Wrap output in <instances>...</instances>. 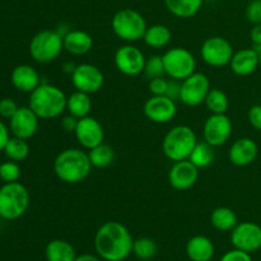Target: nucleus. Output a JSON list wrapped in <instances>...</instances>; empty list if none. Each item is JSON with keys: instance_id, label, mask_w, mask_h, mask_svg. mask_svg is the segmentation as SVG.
<instances>
[{"instance_id": "obj_37", "label": "nucleus", "mask_w": 261, "mask_h": 261, "mask_svg": "<svg viewBox=\"0 0 261 261\" xmlns=\"http://www.w3.org/2000/svg\"><path fill=\"white\" fill-rule=\"evenodd\" d=\"M168 88V81L165 76L150 79L149 81V92L152 96H166Z\"/></svg>"}, {"instance_id": "obj_39", "label": "nucleus", "mask_w": 261, "mask_h": 261, "mask_svg": "<svg viewBox=\"0 0 261 261\" xmlns=\"http://www.w3.org/2000/svg\"><path fill=\"white\" fill-rule=\"evenodd\" d=\"M219 261H252V257L251 254H249V252L233 249L227 251Z\"/></svg>"}, {"instance_id": "obj_2", "label": "nucleus", "mask_w": 261, "mask_h": 261, "mask_svg": "<svg viewBox=\"0 0 261 261\" xmlns=\"http://www.w3.org/2000/svg\"><path fill=\"white\" fill-rule=\"evenodd\" d=\"M88 152L79 148H68L56 155L54 161V172L56 177L65 184H79L86 180L92 171Z\"/></svg>"}, {"instance_id": "obj_16", "label": "nucleus", "mask_w": 261, "mask_h": 261, "mask_svg": "<svg viewBox=\"0 0 261 261\" xmlns=\"http://www.w3.org/2000/svg\"><path fill=\"white\" fill-rule=\"evenodd\" d=\"M40 117L28 107H19L9 120V130L13 137L28 140L37 133Z\"/></svg>"}, {"instance_id": "obj_45", "label": "nucleus", "mask_w": 261, "mask_h": 261, "mask_svg": "<svg viewBox=\"0 0 261 261\" xmlns=\"http://www.w3.org/2000/svg\"><path fill=\"white\" fill-rule=\"evenodd\" d=\"M75 261H103L98 255H92V254H83L78 255Z\"/></svg>"}, {"instance_id": "obj_44", "label": "nucleus", "mask_w": 261, "mask_h": 261, "mask_svg": "<svg viewBox=\"0 0 261 261\" xmlns=\"http://www.w3.org/2000/svg\"><path fill=\"white\" fill-rule=\"evenodd\" d=\"M10 139V130L4 122L0 120V152L4 150L5 145H7L8 140Z\"/></svg>"}, {"instance_id": "obj_38", "label": "nucleus", "mask_w": 261, "mask_h": 261, "mask_svg": "<svg viewBox=\"0 0 261 261\" xmlns=\"http://www.w3.org/2000/svg\"><path fill=\"white\" fill-rule=\"evenodd\" d=\"M18 109H19V106L15 103L14 99L12 98L0 99V116H2L3 119L10 120V117L17 112Z\"/></svg>"}, {"instance_id": "obj_41", "label": "nucleus", "mask_w": 261, "mask_h": 261, "mask_svg": "<svg viewBox=\"0 0 261 261\" xmlns=\"http://www.w3.org/2000/svg\"><path fill=\"white\" fill-rule=\"evenodd\" d=\"M180 92H181V83L180 81H175V79H171L168 81V88L166 96L168 98L173 99V101H180Z\"/></svg>"}, {"instance_id": "obj_32", "label": "nucleus", "mask_w": 261, "mask_h": 261, "mask_svg": "<svg viewBox=\"0 0 261 261\" xmlns=\"http://www.w3.org/2000/svg\"><path fill=\"white\" fill-rule=\"evenodd\" d=\"M204 105L211 114H227L229 107L228 96L221 89L211 88Z\"/></svg>"}, {"instance_id": "obj_9", "label": "nucleus", "mask_w": 261, "mask_h": 261, "mask_svg": "<svg viewBox=\"0 0 261 261\" xmlns=\"http://www.w3.org/2000/svg\"><path fill=\"white\" fill-rule=\"evenodd\" d=\"M233 54V46L222 36H212L206 38L200 47V55L204 63L214 68L229 65Z\"/></svg>"}, {"instance_id": "obj_31", "label": "nucleus", "mask_w": 261, "mask_h": 261, "mask_svg": "<svg viewBox=\"0 0 261 261\" xmlns=\"http://www.w3.org/2000/svg\"><path fill=\"white\" fill-rule=\"evenodd\" d=\"M4 153L8 160L19 163L30 155V145H28L27 140L17 137H10L4 148Z\"/></svg>"}, {"instance_id": "obj_23", "label": "nucleus", "mask_w": 261, "mask_h": 261, "mask_svg": "<svg viewBox=\"0 0 261 261\" xmlns=\"http://www.w3.org/2000/svg\"><path fill=\"white\" fill-rule=\"evenodd\" d=\"M216 254V246L209 237L198 234L186 244V255L191 261H211Z\"/></svg>"}, {"instance_id": "obj_28", "label": "nucleus", "mask_w": 261, "mask_h": 261, "mask_svg": "<svg viewBox=\"0 0 261 261\" xmlns=\"http://www.w3.org/2000/svg\"><path fill=\"white\" fill-rule=\"evenodd\" d=\"M172 38L170 28L165 24H153L147 28L144 33L145 45L152 48H163L170 43Z\"/></svg>"}, {"instance_id": "obj_42", "label": "nucleus", "mask_w": 261, "mask_h": 261, "mask_svg": "<svg viewBox=\"0 0 261 261\" xmlns=\"http://www.w3.org/2000/svg\"><path fill=\"white\" fill-rule=\"evenodd\" d=\"M250 38H251L254 46L252 47L257 51V53H261V23L260 24H254V27L250 31Z\"/></svg>"}, {"instance_id": "obj_43", "label": "nucleus", "mask_w": 261, "mask_h": 261, "mask_svg": "<svg viewBox=\"0 0 261 261\" xmlns=\"http://www.w3.org/2000/svg\"><path fill=\"white\" fill-rule=\"evenodd\" d=\"M78 120L79 119H76V117L68 115L61 120V126L66 133H74L76 129V125H78Z\"/></svg>"}, {"instance_id": "obj_35", "label": "nucleus", "mask_w": 261, "mask_h": 261, "mask_svg": "<svg viewBox=\"0 0 261 261\" xmlns=\"http://www.w3.org/2000/svg\"><path fill=\"white\" fill-rule=\"evenodd\" d=\"M20 177V167L18 162L14 161H7L0 163V178L3 182H17Z\"/></svg>"}, {"instance_id": "obj_12", "label": "nucleus", "mask_w": 261, "mask_h": 261, "mask_svg": "<svg viewBox=\"0 0 261 261\" xmlns=\"http://www.w3.org/2000/svg\"><path fill=\"white\" fill-rule=\"evenodd\" d=\"M145 60L143 51L132 43L120 46L115 53V65L121 74L126 76H137L144 71Z\"/></svg>"}, {"instance_id": "obj_25", "label": "nucleus", "mask_w": 261, "mask_h": 261, "mask_svg": "<svg viewBox=\"0 0 261 261\" xmlns=\"http://www.w3.org/2000/svg\"><path fill=\"white\" fill-rule=\"evenodd\" d=\"M92 110V99L91 94L84 93V92L75 91L68 96L66 101V111L69 115L76 117V119H83L89 116Z\"/></svg>"}, {"instance_id": "obj_21", "label": "nucleus", "mask_w": 261, "mask_h": 261, "mask_svg": "<svg viewBox=\"0 0 261 261\" xmlns=\"http://www.w3.org/2000/svg\"><path fill=\"white\" fill-rule=\"evenodd\" d=\"M10 82L17 91L22 93H32L41 84V78L38 71L32 65L22 64L13 69Z\"/></svg>"}, {"instance_id": "obj_4", "label": "nucleus", "mask_w": 261, "mask_h": 261, "mask_svg": "<svg viewBox=\"0 0 261 261\" xmlns=\"http://www.w3.org/2000/svg\"><path fill=\"white\" fill-rule=\"evenodd\" d=\"M198 144L195 132L188 125H176L167 132L162 140L163 154L172 162L189 160Z\"/></svg>"}, {"instance_id": "obj_19", "label": "nucleus", "mask_w": 261, "mask_h": 261, "mask_svg": "<svg viewBox=\"0 0 261 261\" xmlns=\"http://www.w3.org/2000/svg\"><path fill=\"white\" fill-rule=\"evenodd\" d=\"M257 154H259V147L256 142L251 138L244 137L232 143L228 150V160L237 167H245L251 165L256 160Z\"/></svg>"}, {"instance_id": "obj_17", "label": "nucleus", "mask_w": 261, "mask_h": 261, "mask_svg": "<svg viewBox=\"0 0 261 261\" xmlns=\"http://www.w3.org/2000/svg\"><path fill=\"white\" fill-rule=\"evenodd\" d=\"M75 139L84 149H92L102 144L105 140V130L101 122L92 116L78 120V125L74 132Z\"/></svg>"}, {"instance_id": "obj_7", "label": "nucleus", "mask_w": 261, "mask_h": 261, "mask_svg": "<svg viewBox=\"0 0 261 261\" xmlns=\"http://www.w3.org/2000/svg\"><path fill=\"white\" fill-rule=\"evenodd\" d=\"M111 27L120 40L133 43L144 37L148 25L144 17L138 10L125 8L115 13L111 20Z\"/></svg>"}, {"instance_id": "obj_5", "label": "nucleus", "mask_w": 261, "mask_h": 261, "mask_svg": "<svg viewBox=\"0 0 261 261\" xmlns=\"http://www.w3.org/2000/svg\"><path fill=\"white\" fill-rule=\"evenodd\" d=\"M30 206V193L20 182H8L0 188V218L15 221L24 216Z\"/></svg>"}, {"instance_id": "obj_26", "label": "nucleus", "mask_w": 261, "mask_h": 261, "mask_svg": "<svg viewBox=\"0 0 261 261\" xmlns=\"http://www.w3.org/2000/svg\"><path fill=\"white\" fill-rule=\"evenodd\" d=\"M211 223L221 232H231L239 224V218L233 209L228 206H218L211 214Z\"/></svg>"}, {"instance_id": "obj_13", "label": "nucleus", "mask_w": 261, "mask_h": 261, "mask_svg": "<svg viewBox=\"0 0 261 261\" xmlns=\"http://www.w3.org/2000/svg\"><path fill=\"white\" fill-rule=\"evenodd\" d=\"M231 242L233 249L252 252L261 249V226L255 222H241L231 231Z\"/></svg>"}, {"instance_id": "obj_33", "label": "nucleus", "mask_w": 261, "mask_h": 261, "mask_svg": "<svg viewBox=\"0 0 261 261\" xmlns=\"http://www.w3.org/2000/svg\"><path fill=\"white\" fill-rule=\"evenodd\" d=\"M158 251V246L154 240L149 237H139L134 240L133 245V254L140 260H150L155 256Z\"/></svg>"}, {"instance_id": "obj_6", "label": "nucleus", "mask_w": 261, "mask_h": 261, "mask_svg": "<svg viewBox=\"0 0 261 261\" xmlns=\"http://www.w3.org/2000/svg\"><path fill=\"white\" fill-rule=\"evenodd\" d=\"M64 50V36L58 30H43L36 33L30 41L31 58L40 64L56 60Z\"/></svg>"}, {"instance_id": "obj_27", "label": "nucleus", "mask_w": 261, "mask_h": 261, "mask_svg": "<svg viewBox=\"0 0 261 261\" xmlns=\"http://www.w3.org/2000/svg\"><path fill=\"white\" fill-rule=\"evenodd\" d=\"M166 8L177 18H191L203 7V0H165Z\"/></svg>"}, {"instance_id": "obj_29", "label": "nucleus", "mask_w": 261, "mask_h": 261, "mask_svg": "<svg viewBox=\"0 0 261 261\" xmlns=\"http://www.w3.org/2000/svg\"><path fill=\"white\" fill-rule=\"evenodd\" d=\"M214 157H216V152H214V147L204 140V142H198L195 145L194 150L191 152L189 161L193 163L194 166L200 170V168H206L213 163Z\"/></svg>"}, {"instance_id": "obj_34", "label": "nucleus", "mask_w": 261, "mask_h": 261, "mask_svg": "<svg viewBox=\"0 0 261 261\" xmlns=\"http://www.w3.org/2000/svg\"><path fill=\"white\" fill-rule=\"evenodd\" d=\"M148 79H154L160 78V76L166 75L165 73V65H163V59L162 55H152L145 60L144 71Z\"/></svg>"}, {"instance_id": "obj_30", "label": "nucleus", "mask_w": 261, "mask_h": 261, "mask_svg": "<svg viewBox=\"0 0 261 261\" xmlns=\"http://www.w3.org/2000/svg\"><path fill=\"white\" fill-rule=\"evenodd\" d=\"M88 157L93 167L105 168L109 167L115 161V152L109 144L102 143L88 150Z\"/></svg>"}, {"instance_id": "obj_40", "label": "nucleus", "mask_w": 261, "mask_h": 261, "mask_svg": "<svg viewBox=\"0 0 261 261\" xmlns=\"http://www.w3.org/2000/svg\"><path fill=\"white\" fill-rule=\"evenodd\" d=\"M247 119L254 129L261 132V105H254L250 107L247 112Z\"/></svg>"}, {"instance_id": "obj_36", "label": "nucleus", "mask_w": 261, "mask_h": 261, "mask_svg": "<svg viewBox=\"0 0 261 261\" xmlns=\"http://www.w3.org/2000/svg\"><path fill=\"white\" fill-rule=\"evenodd\" d=\"M246 18L252 24L261 23V0H252L246 8Z\"/></svg>"}, {"instance_id": "obj_15", "label": "nucleus", "mask_w": 261, "mask_h": 261, "mask_svg": "<svg viewBox=\"0 0 261 261\" xmlns=\"http://www.w3.org/2000/svg\"><path fill=\"white\" fill-rule=\"evenodd\" d=\"M144 115L154 124H167L177 114V106L173 99L167 96H152L145 101Z\"/></svg>"}, {"instance_id": "obj_11", "label": "nucleus", "mask_w": 261, "mask_h": 261, "mask_svg": "<svg viewBox=\"0 0 261 261\" xmlns=\"http://www.w3.org/2000/svg\"><path fill=\"white\" fill-rule=\"evenodd\" d=\"M71 84L75 91L93 94L101 91L105 84V75L101 69L93 64H79L71 73Z\"/></svg>"}, {"instance_id": "obj_18", "label": "nucleus", "mask_w": 261, "mask_h": 261, "mask_svg": "<svg viewBox=\"0 0 261 261\" xmlns=\"http://www.w3.org/2000/svg\"><path fill=\"white\" fill-rule=\"evenodd\" d=\"M199 178V168L189 160L173 162L168 172V182L175 190L185 191L193 188Z\"/></svg>"}, {"instance_id": "obj_46", "label": "nucleus", "mask_w": 261, "mask_h": 261, "mask_svg": "<svg viewBox=\"0 0 261 261\" xmlns=\"http://www.w3.org/2000/svg\"><path fill=\"white\" fill-rule=\"evenodd\" d=\"M259 55H260V68H261V53L259 54Z\"/></svg>"}, {"instance_id": "obj_14", "label": "nucleus", "mask_w": 261, "mask_h": 261, "mask_svg": "<svg viewBox=\"0 0 261 261\" xmlns=\"http://www.w3.org/2000/svg\"><path fill=\"white\" fill-rule=\"evenodd\" d=\"M232 129V121L227 114H211V116L204 122V140L214 148L221 147L229 140Z\"/></svg>"}, {"instance_id": "obj_20", "label": "nucleus", "mask_w": 261, "mask_h": 261, "mask_svg": "<svg viewBox=\"0 0 261 261\" xmlns=\"http://www.w3.org/2000/svg\"><path fill=\"white\" fill-rule=\"evenodd\" d=\"M232 73L239 76H249L260 68V55L254 47L236 51L229 63Z\"/></svg>"}, {"instance_id": "obj_24", "label": "nucleus", "mask_w": 261, "mask_h": 261, "mask_svg": "<svg viewBox=\"0 0 261 261\" xmlns=\"http://www.w3.org/2000/svg\"><path fill=\"white\" fill-rule=\"evenodd\" d=\"M76 251L70 242L56 239L48 242L45 247V257L47 261H75Z\"/></svg>"}, {"instance_id": "obj_8", "label": "nucleus", "mask_w": 261, "mask_h": 261, "mask_svg": "<svg viewBox=\"0 0 261 261\" xmlns=\"http://www.w3.org/2000/svg\"><path fill=\"white\" fill-rule=\"evenodd\" d=\"M166 75L182 82L196 71V59L185 47H172L162 55Z\"/></svg>"}, {"instance_id": "obj_10", "label": "nucleus", "mask_w": 261, "mask_h": 261, "mask_svg": "<svg viewBox=\"0 0 261 261\" xmlns=\"http://www.w3.org/2000/svg\"><path fill=\"white\" fill-rule=\"evenodd\" d=\"M211 88V81L208 76L204 73L195 71L181 82L180 101L189 107L200 106L205 102Z\"/></svg>"}, {"instance_id": "obj_3", "label": "nucleus", "mask_w": 261, "mask_h": 261, "mask_svg": "<svg viewBox=\"0 0 261 261\" xmlns=\"http://www.w3.org/2000/svg\"><path fill=\"white\" fill-rule=\"evenodd\" d=\"M68 96L59 87L48 83H41L30 93V109L40 119H56L66 110Z\"/></svg>"}, {"instance_id": "obj_22", "label": "nucleus", "mask_w": 261, "mask_h": 261, "mask_svg": "<svg viewBox=\"0 0 261 261\" xmlns=\"http://www.w3.org/2000/svg\"><path fill=\"white\" fill-rule=\"evenodd\" d=\"M93 47V38L82 30H70L64 35V50L74 56L88 54Z\"/></svg>"}, {"instance_id": "obj_1", "label": "nucleus", "mask_w": 261, "mask_h": 261, "mask_svg": "<svg viewBox=\"0 0 261 261\" xmlns=\"http://www.w3.org/2000/svg\"><path fill=\"white\" fill-rule=\"evenodd\" d=\"M134 239L122 223L110 221L102 224L94 236V249L103 261H124L133 254Z\"/></svg>"}]
</instances>
